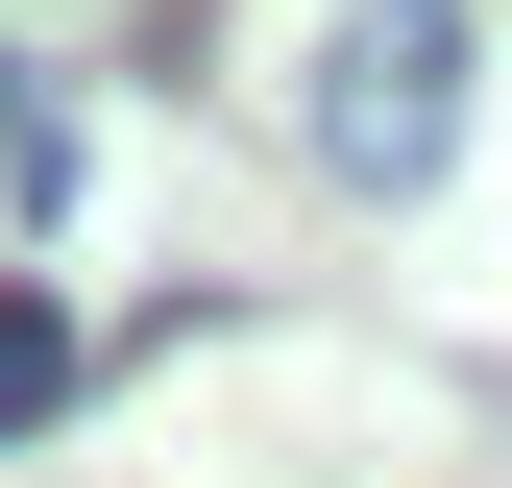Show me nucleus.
Listing matches in <instances>:
<instances>
[{
	"mask_svg": "<svg viewBox=\"0 0 512 488\" xmlns=\"http://www.w3.org/2000/svg\"><path fill=\"white\" fill-rule=\"evenodd\" d=\"M0 196H25V220H74V147H49V98H25V49H0Z\"/></svg>",
	"mask_w": 512,
	"mask_h": 488,
	"instance_id": "obj_3",
	"label": "nucleus"
},
{
	"mask_svg": "<svg viewBox=\"0 0 512 488\" xmlns=\"http://www.w3.org/2000/svg\"><path fill=\"white\" fill-rule=\"evenodd\" d=\"M74 391H98V342H74V293H49V269H0V440H49Z\"/></svg>",
	"mask_w": 512,
	"mask_h": 488,
	"instance_id": "obj_2",
	"label": "nucleus"
},
{
	"mask_svg": "<svg viewBox=\"0 0 512 488\" xmlns=\"http://www.w3.org/2000/svg\"><path fill=\"white\" fill-rule=\"evenodd\" d=\"M317 171L342 196H439L464 171V0H342V49H317Z\"/></svg>",
	"mask_w": 512,
	"mask_h": 488,
	"instance_id": "obj_1",
	"label": "nucleus"
}]
</instances>
